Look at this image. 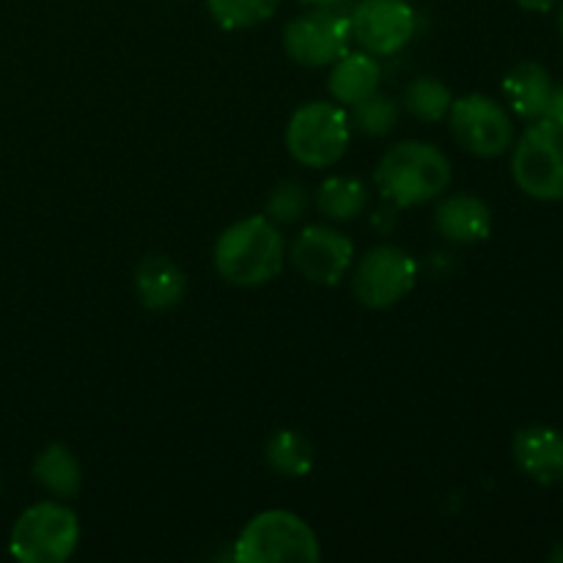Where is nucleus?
Segmentation results:
<instances>
[{"label":"nucleus","mask_w":563,"mask_h":563,"mask_svg":"<svg viewBox=\"0 0 563 563\" xmlns=\"http://www.w3.org/2000/svg\"><path fill=\"white\" fill-rule=\"evenodd\" d=\"M214 269L231 286H264L278 278L286 262L284 234L267 214L231 223L214 242Z\"/></svg>","instance_id":"obj_1"},{"label":"nucleus","mask_w":563,"mask_h":563,"mask_svg":"<svg viewBox=\"0 0 563 563\" xmlns=\"http://www.w3.org/2000/svg\"><path fill=\"white\" fill-rule=\"evenodd\" d=\"M374 181L383 198L396 207H421L443 196L451 185V163L432 143L405 141L385 152Z\"/></svg>","instance_id":"obj_2"},{"label":"nucleus","mask_w":563,"mask_h":563,"mask_svg":"<svg viewBox=\"0 0 563 563\" xmlns=\"http://www.w3.org/2000/svg\"><path fill=\"white\" fill-rule=\"evenodd\" d=\"M240 563H317L319 539L302 517L286 509H269L253 517L234 542Z\"/></svg>","instance_id":"obj_3"},{"label":"nucleus","mask_w":563,"mask_h":563,"mask_svg":"<svg viewBox=\"0 0 563 563\" xmlns=\"http://www.w3.org/2000/svg\"><path fill=\"white\" fill-rule=\"evenodd\" d=\"M80 542V520L60 500H42L16 517L9 550L22 563H64Z\"/></svg>","instance_id":"obj_4"},{"label":"nucleus","mask_w":563,"mask_h":563,"mask_svg":"<svg viewBox=\"0 0 563 563\" xmlns=\"http://www.w3.org/2000/svg\"><path fill=\"white\" fill-rule=\"evenodd\" d=\"M515 185L537 201H563V124L542 119L533 121L511 154Z\"/></svg>","instance_id":"obj_5"},{"label":"nucleus","mask_w":563,"mask_h":563,"mask_svg":"<svg viewBox=\"0 0 563 563\" xmlns=\"http://www.w3.org/2000/svg\"><path fill=\"white\" fill-rule=\"evenodd\" d=\"M352 124L335 102H308L286 124V148L306 168H330L350 148Z\"/></svg>","instance_id":"obj_6"},{"label":"nucleus","mask_w":563,"mask_h":563,"mask_svg":"<svg viewBox=\"0 0 563 563\" xmlns=\"http://www.w3.org/2000/svg\"><path fill=\"white\" fill-rule=\"evenodd\" d=\"M445 119L454 141L473 157L495 159L509 152L515 143V124L506 108L484 93H465L454 99Z\"/></svg>","instance_id":"obj_7"},{"label":"nucleus","mask_w":563,"mask_h":563,"mask_svg":"<svg viewBox=\"0 0 563 563\" xmlns=\"http://www.w3.org/2000/svg\"><path fill=\"white\" fill-rule=\"evenodd\" d=\"M418 280V264L407 251L379 245L361 258L352 275V295L361 306L383 311L405 300Z\"/></svg>","instance_id":"obj_8"},{"label":"nucleus","mask_w":563,"mask_h":563,"mask_svg":"<svg viewBox=\"0 0 563 563\" xmlns=\"http://www.w3.org/2000/svg\"><path fill=\"white\" fill-rule=\"evenodd\" d=\"M350 16L339 9H311L284 27V49L295 64L330 66L350 49Z\"/></svg>","instance_id":"obj_9"},{"label":"nucleus","mask_w":563,"mask_h":563,"mask_svg":"<svg viewBox=\"0 0 563 563\" xmlns=\"http://www.w3.org/2000/svg\"><path fill=\"white\" fill-rule=\"evenodd\" d=\"M352 38L372 55H394L416 36V9L407 0H361L350 16Z\"/></svg>","instance_id":"obj_10"},{"label":"nucleus","mask_w":563,"mask_h":563,"mask_svg":"<svg viewBox=\"0 0 563 563\" xmlns=\"http://www.w3.org/2000/svg\"><path fill=\"white\" fill-rule=\"evenodd\" d=\"M355 245L346 234L330 225H306L291 242L289 258L297 273L319 286H335L352 267Z\"/></svg>","instance_id":"obj_11"},{"label":"nucleus","mask_w":563,"mask_h":563,"mask_svg":"<svg viewBox=\"0 0 563 563\" xmlns=\"http://www.w3.org/2000/svg\"><path fill=\"white\" fill-rule=\"evenodd\" d=\"M517 467L542 487L563 484V432L544 423L522 427L511 443Z\"/></svg>","instance_id":"obj_12"},{"label":"nucleus","mask_w":563,"mask_h":563,"mask_svg":"<svg viewBox=\"0 0 563 563\" xmlns=\"http://www.w3.org/2000/svg\"><path fill=\"white\" fill-rule=\"evenodd\" d=\"M434 225L440 234L456 245H476L493 234V209L471 192H456L434 209Z\"/></svg>","instance_id":"obj_13"},{"label":"nucleus","mask_w":563,"mask_h":563,"mask_svg":"<svg viewBox=\"0 0 563 563\" xmlns=\"http://www.w3.org/2000/svg\"><path fill=\"white\" fill-rule=\"evenodd\" d=\"M553 91V77L537 60H522V64L511 66L504 77L506 102H509L511 113L526 121H537L548 115Z\"/></svg>","instance_id":"obj_14"},{"label":"nucleus","mask_w":563,"mask_h":563,"mask_svg":"<svg viewBox=\"0 0 563 563\" xmlns=\"http://www.w3.org/2000/svg\"><path fill=\"white\" fill-rule=\"evenodd\" d=\"M137 300L148 311H168L181 302L187 291V278L170 258L146 256L135 269Z\"/></svg>","instance_id":"obj_15"},{"label":"nucleus","mask_w":563,"mask_h":563,"mask_svg":"<svg viewBox=\"0 0 563 563\" xmlns=\"http://www.w3.org/2000/svg\"><path fill=\"white\" fill-rule=\"evenodd\" d=\"M330 66H333L328 80L330 97L339 104H344V108H352V104L363 102V99L379 91L383 69H379L377 58H374L372 53H366V49H363V53H350V49H346V53Z\"/></svg>","instance_id":"obj_16"},{"label":"nucleus","mask_w":563,"mask_h":563,"mask_svg":"<svg viewBox=\"0 0 563 563\" xmlns=\"http://www.w3.org/2000/svg\"><path fill=\"white\" fill-rule=\"evenodd\" d=\"M33 478L44 493L58 500L77 498L82 487V471L77 456L64 443H53L33 462Z\"/></svg>","instance_id":"obj_17"},{"label":"nucleus","mask_w":563,"mask_h":563,"mask_svg":"<svg viewBox=\"0 0 563 563\" xmlns=\"http://www.w3.org/2000/svg\"><path fill=\"white\" fill-rule=\"evenodd\" d=\"M368 187L355 176H330L317 187V209L330 220H355L366 209Z\"/></svg>","instance_id":"obj_18"},{"label":"nucleus","mask_w":563,"mask_h":563,"mask_svg":"<svg viewBox=\"0 0 563 563\" xmlns=\"http://www.w3.org/2000/svg\"><path fill=\"white\" fill-rule=\"evenodd\" d=\"M267 456L269 467L286 478H302L311 473L313 467V445L306 434L295 432V429H278L273 438L267 440Z\"/></svg>","instance_id":"obj_19"},{"label":"nucleus","mask_w":563,"mask_h":563,"mask_svg":"<svg viewBox=\"0 0 563 563\" xmlns=\"http://www.w3.org/2000/svg\"><path fill=\"white\" fill-rule=\"evenodd\" d=\"M451 102H454V93L438 77H418L407 86L405 91V108L407 113L416 115L423 124H434V121H443L449 115Z\"/></svg>","instance_id":"obj_20"},{"label":"nucleus","mask_w":563,"mask_h":563,"mask_svg":"<svg viewBox=\"0 0 563 563\" xmlns=\"http://www.w3.org/2000/svg\"><path fill=\"white\" fill-rule=\"evenodd\" d=\"M280 0H207L212 20L225 31H245L273 20Z\"/></svg>","instance_id":"obj_21"},{"label":"nucleus","mask_w":563,"mask_h":563,"mask_svg":"<svg viewBox=\"0 0 563 563\" xmlns=\"http://www.w3.org/2000/svg\"><path fill=\"white\" fill-rule=\"evenodd\" d=\"M350 124L355 126L361 135L368 137H383L399 124V104L390 97H383V93H372L363 102L352 104V119Z\"/></svg>","instance_id":"obj_22"},{"label":"nucleus","mask_w":563,"mask_h":563,"mask_svg":"<svg viewBox=\"0 0 563 563\" xmlns=\"http://www.w3.org/2000/svg\"><path fill=\"white\" fill-rule=\"evenodd\" d=\"M308 196L297 181H280L267 198V218L273 223H297L306 214Z\"/></svg>","instance_id":"obj_23"},{"label":"nucleus","mask_w":563,"mask_h":563,"mask_svg":"<svg viewBox=\"0 0 563 563\" xmlns=\"http://www.w3.org/2000/svg\"><path fill=\"white\" fill-rule=\"evenodd\" d=\"M548 119H553V121H559V124H563V82H561V86H555L553 99H550V108H548Z\"/></svg>","instance_id":"obj_24"},{"label":"nucleus","mask_w":563,"mask_h":563,"mask_svg":"<svg viewBox=\"0 0 563 563\" xmlns=\"http://www.w3.org/2000/svg\"><path fill=\"white\" fill-rule=\"evenodd\" d=\"M515 3L520 5V9H526V11H537V14H542V11L555 9V5H559L561 0H515Z\"/></svg>","instance_id":"obj_25"},{"label":"nucleus","mask_w":563,"mask_h":563,"mask_svg":"<svg viewBox=\"0 0 563 563\" xmlns=\"http://www.w3.org/2000/svg\"><path fill=\"white\" fill-rule=\"evenodd\" d=\"M297 3L308 5V9H341L346 0H297Z\"/></svg>","instance_id":"obj_26"},{"label":"nucleus","mask_w":563,"mask_h":563,"mask_svg":"<svg viewBox=\"0 0 563 563\" xmlns=\"http://www.w3.org/2000/svg\"><path fill=\"white\" fill-rule=\"evenodd\" d=\"M550 561H563V542L559 548H553V553H550Z\"/></svg>","instance_id":"obj_27"},{"label":"nucleus","mask_w":563,"mask_h":563,"mask_svg":"<svg viewBox=\"0 0 563 563\" xmlns=\"http://www.w3.org/2000/svg\"><path fill=\"white\" fill-rule=\"evenodd\" d=\"M559 33H561V42H563V0H561V9H559Z\"/></svg>","instance_id":"obj_28"}]
</instances>
